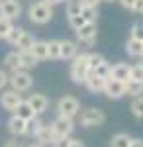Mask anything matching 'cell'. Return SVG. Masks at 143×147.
Listing matches in <instances>:
<instances>
[{"instance_id":"2","label":"cell","mask_w":143,"mask_h":147,"mask_svg":"<svg viewBox=\"0 0 143 147\" xmlns=\"http://www.w3.org/2000/svg\"><path fill=\"white\" fill-rule=\"evenodd\" d=\"M90 75V67H88V53H78L73 59L71 65V79L75 80L77 84H82Z\"/></svg>"},{"instance_id":"24","label":"cell","mask_w":143,"mask_h":147,"mask_svg":"<svg viewBox=\"0 0 143 147\" xmlns=\"http://www.w3.org/2000/svg\"><path fill=\"white\" fill-rule=\"evenodd\" d=\"M45 43H47V59H61V41L59 39H51Z\"/></svg>"},{"instance_id":"9","label":"cell","mask_w":143,"mask_h":147,"mask_svg":"<svg viewBox=\"0 0 143 147\" xmlns=\"http://www.w3.org/2000/svg\"><path fill=\"white\" fill-rule=\"evenodd\" d=\"M22 102V94L16 90H4L0 94V104H2V108L4 110H8V112H14L16 108H18V104Z\"/></svg>"},{"instance_id":"37","label":"cell","mask_w":143,"mask_h":147,"mask_svg":"<svg viewBox=\"0 0 143 147\" xmlns=\"http://www.w3.org/2000/svg\"><path fill=\"white\" fill-rule=\"evenodd\" d=\"M8 79H10V77H8V75L4 73V71H0V90L8 86Z\"/></svg>"},{"instance_id":"34","label":"cell","mask_w":143,"mask_h":147,"mask_svg":"<svg viewBox=\"0 0 143 147\" xmlns=\"http://www.w3.org/2000/svg\"><path fill=\"white\" fill-rule=\"evenodd\" d=\"M130 37L143 41V22H135V24H133V26H132V32H130Z\"/></svg>"},{"instance_id":"49","label":"cell","mask_w":143,"mask_h":147,"mask_svg":"<svg viewBox=\"0 0 143 147\" xmlns=\"http://www.w3.org/2000/svg\"><path fill=\"white\" fill-rule=\"evenodd\" d=\"M61 2H69V0H61Z\"/></svg>"},{"instance_id":"3","label":"cell","mask_w":143,"mask_h":147,"mask_svg":"<svg viewBox=\"0 0 143 147\" xmlns=\"http://www.w3.org/2000/svg\"><path fill=\"white\" fill-rule=\"evenodd\" d=\"M78 112H80V102L75 96H63V98H59V102H57V114L61 118L73 120Z\"/></svg>"},{"instance_id":"23","label":"cell","mask_w":143,"mask_h":147,"mask_svg":"<svg viewBox=\"0 0 143 147\" xmlns=\"http://www.w3.org/2000/svg\"><path fill=\"white\" fill-rule=\"evenodd\" d=\"M33 41H35V39H33V35L30 34V32H24L22 37L18 39V43H16L14 47H18V51H30L32 45H33Z\"/></svg>"},{"instance_id":"25","label":"cell","mask_w":143,"mask_h":147,"mask_svg":"<svg viewBox=\"0 0 143 147\" xmlns=\"http://www.w3.org/2000/svg\"><path fill=\"white\" fill-rule=\"evenodd\" d=\"M130 143H132V136L127 134H116L110 139V147H130Z\"/></svg>"},{"instance_id":"1","label":"cell","mask_w":143,"mask_h":147,"mask_svg":"<svg viewBox=\"0 0 143 147\" xmlns=\"http://www.w3.org/2000/svg\"><path fill=\"white\" fill-rule=\"evenodd\" d=\"M28 16H30V22L37 24V26H45V24L51 22V18H53V6H49V4H45L41 0H37V2L30 4Z\"/></svg>"},{"instance_id":"45","label":"cell","mask_w":143,"mask_h":147,"mask_svg":"<svg viewBox=\"0 0 143 147\" xmlns=\"http://www.w3.org/2000/svg\"><path fill=\"white\" fill-rule=\"evenodd\" d=\"M41 2L49 4V6H55V4H59V2H61V0H41Z\"/></svg>"},{"instance_id":"43","label":"cell","mask_w":143,"mask_h":147,"mask_svg":"<svg viewBox=\"0 0 143 147\" xmlns=\"http://www.w3.org/2000/svg\"><path fill=\"white\" fill-rule=\"evenodd\" d=\"M69 147H86L80 139H71V143H69Z\"/></svg>"},{"instance_id":"6","label":"cell","mask_w":143,"mask_h":147,"mask_svg":"<svg viewBox=\"0 0 143 147\" xmlns=\"http://www.w3.org/2000/svg\"><path fill=\"white\" fill-rule=\"evenodd\" d=\"M75 34H77V41H78V43L92 45V43L96 41V34H98V30H96V24H94V22H86L84 26H80L78 30H75Z\"/></svg>"},{"instance_id":"7","label":"cell","mask_w":143,"mask_h":147,"mask_svg":"<svg viewBox=\"0 0 143 147\" xmlns=\"http://www.w3.org/2000/svg\"><path fill=\"white\" fill-rule=\"evenodd\" d=\"M104 94L112 98V100H118L125 96V82L116 79H106V86H104Z\"/></svg>"},{"instance_id":"21","label":"cell","mask_w":143,"mask_h":147,"mask_svg":"<svg viewBox=\"0 0 143 147\" xmlns=\"http://www.w3.org/2000/svg\"><path fill=\"white\" fill-rule=\"evenodd\" d=\"M125 94L127 96H141L143 94V82H139V80H132L127 79L125 80Z\"/></svg>"},{"instance_id":"40","label":"cell","mask_w":143,"mask_h":147,"mask_svg":"<svg viewBox=\"0 0 143 147\" xmlns=\"http://www.w3.org/2000/svg\"><path fill=\"white\" fill-rule=\"evenodd\" d=\"M132 10L135 12V14H143V0H135Z\"/></svg>"},{"instance_id":"13","label":"cell","mask_w":143,"mask_h":147,"mask_svg":"<svg viewBox=\"0 0 143 147\" xmlns=\"http://www.w3.org/2000/svg\"><path fill=\"white\" fill-rule=\"evenodd\" d=\"M108 79H116V80L125 82V80L130 79V65L127 63H116V65H112Z\"/></svg>"},{"instance_id":"36","label":"cell","mask_w":143,"mask_h":147,"mask_svg":"<svg viewBox=\"0 0 143 147\" xmlns=\"http://www.w3.org/2000/svg\"><path fill=\"white\" fill-rule=\"evenodd\" d=\"M84 20H82V16H71V18H69V26H71V28H73V30H78V28H80V26H84Z\"/></svg>"},{"instance_id":"29","label":"cell","mask_w":143,"mask_h":147,"mask_svg":"<svg viewBox=\"0 0 143 147\" xmlns=\"http://www.w3.org/2000/svg\"><path fill=\"white\" fill-rule=\"evenodd\" d=\"M80 16H82V20H84V22H94V24H96V18H98V8H88V6H82Z\"/></svg>"},{"instance_id":"22","label":"cell","mask_w":143,"mask_h":147,"mask_svg":"<svg viewBox=\"0 0 143 147\" xmlns=\"http://www.w3.org/2000/svg\"><path fill=\"white\" fill-rule=\"evenodd\" d=\"M4 65L10 69L12 73H14V71H22V69H20V53H18V51L6 53V57H4Z\"/></svg>"},{"instance_id":"27","label":"cell","mask_w":143,"mask_h":147,"mask_svg":"<svg viewBox=\"0 0 143 147\" xmlns=\"http://www.w3.org/2000/svg\"><path fill=\"white\" fill-rule=\"evenodd\" d=\"M43 122H41V120H39V116H35V118H33V120H30V122H28V131H26V136H37V134H39V129H41V127H43Z\"/></svg>"},{"instance_id":"42","label":"cell","mask_w":143,"mask_h":147,"mask_svg":"<svg viewBox=\"0 0 143 147\" xmlns=\"http://www.w3.org/2000/svg\"><path fill=\"white\" fill-rule=\"evenodd\" d=\"M4 147H24V145L18 141V139H10V141H6V143H4Z\"/></svg>"},{"instance_id":"8","label":"cell","mask_w":143,"mask_h":147,"mask_svg":"<svg viewBox=\"0 0 143 147\" xmlns=\"http://www.w3.org/2000/svg\"><path fill=\"white\" fill-rule=\"evenodd\" d=\"M51 127H53V131L57 134V137L61 139V137H71L73 134V129H75V124H73V120H69V118H57L55 122H51Z\"/></svg>"},{"instance_id":"41","label":"cell","mask_w":143,"mask_h":147,"mask_svg":"<svg viewBox=\"0 0 143 147\" xmlns=\"http://www.w3.org/2000/svg\"><path fill=\"white\" fill-rule=\"evenodd\" d=\"M133 2H135V0H120V4L125 8V10H132V8H133Z\"/></svg>"},{"instance_id":"26","label":"cell","mask_w":143,"mask_h":147,"mask_svg":"<svg viewBox=\"0 0 143 147\" xmlns=\"http://www.w3.org/2000/svg\"><path fill=\"white\" fill-rule=\"evenodd\" d=\"M130 110H132V114L135 116V118L143 120V94H141V96H135V98L132 100Z\"/></svg>"},{"instance_id":"19","label":"cell","mask_w":143,"mask_h":147,"mask_svg":"<svg viewBox=\"0 0 143 147\" xmlns=\"http://www.w3.org/2000/svg\"><path fill=\"white\" fill-rule=\"evenodd\" d=\"M20 53V69L22 71H30L37 65V59L30 53V51H18Z\"/></svg>"},{"instance_id":"16","label":"cell","mask_w":143,"mask_h":147,"mask_svg":"<svg viewBox=\"0 0 143 147\" xmlns=\"http://www.w3.org/2000/svg\"><path fill=\"white\" fill-rule=\"evenodd\" d=\"M84 84H86V88H88L90 92L98 94V92H104V86H106V79H102V77H96L94 73H90V75H88V79L84 80Z\"/></svg>"},{"instance_id":"17","label":"cell","mask_w":143,"mask_h":147,"mask_svg":"<svg viewBox=\"0 0 143 147\" xmlns=\"http://www.w3.org/2000/svg\"><path fill=\"white\" fill-rule=\"evenodd\" d=\"M14 114L18 116V118H22V120H26V122H30V120H33L37 114L32 110V106L28 104V100H22L20 104H18V108L14 110Z\"/></svg>"},{"instance_id":"44","label":"cell","mask_w":143,"mask_h":147,"mask_svg":"<svg viewBox=\"0 0 143 147\" xmlns=\"http://www.w3.org/2000/svg\"><path fill=\"white\" fill-rule=\"evenodd\" d=\"M130 147H143V139H135V137H132Z\"/></svg>"},{"instance_id":"47","label":"cell","mask_w":143,"mask_h":147,"mask_svg":"<svg viewBox=\"0 0 143 147\" xmlns=\"http://www.w3.org/2000/svg\"><path fill=\"white\" fill-rule=\"evenodd\" d=\"M4 2H10V0H0V4H4Z\"/></svg>"},{"instance_id":"12","label":"cell","mask_w":143,"mask_h":147,"mask_svg":"<svg viewBox=\"0 0 143 147\" xmlns=\"http://www.w3.org/2000/svg\"><path fill=\"white\" fill-rule=\"evenodd\" d=\"M8 131H10L14 137L26 136V131H28V122L22 120V118H18V116L14 114L10 120H8Z\"/></svg>"},{"instance_id":"32","label":"cell","mask_w":143,"mask_h":147,"mask_svg":"<svg viewBox=\"0 0 143 147\" xmlns=\"http://www.w3.org/2000/svg\"><path fill=\"white\" fill-rule=\"evenodd\" d=\"M110 63H108V61H104V63H100L98 67L94 69V71H92V73H94V75H96V77H102V79H108V77H110Z\"/></svg>"},{"instance_id":"10","label":"cell","mask_w":143,"mask_h":147,"mask_svg":"<svg viewBox=\"0 0 143 147\" xmlns=\"http://www.w3.org/2000/svg\"><path fill=\"white\" fill-rule=\"evenodd\" d=\"M0 16H2V18H8V20H16V18H20V16H22L20 0H10V2L0 4Z\"/></svg>"},{"instance_id":"18","label":"cell","mask_w":143,"mask_h":147,"mask_svg":"<svg viewBox=\"0 0 143 147\" xmlns=\"http://www.w3.org/2000/svg\"><path fill=\"white\" fill-rule=\"evenodd\" d=\"M125 51L130 57H143V41L130 37L127 43H125Z\"/></svg>"},{"instance_id":"48","label":"cell","mask_w":143,"mask_h":147,"mask_svg":"<svg viewBox=\"0 0 143 147\" xmlns=\"http://www.w3.org/2000/svg\"><path fill=\"white\" fill-rule=\"evenodd\" d=\"M102 2H114V0H102Z\"/></svg>"},{"instance_id":"28","label":"cell","mask_w":143,"mask_h":147,"mask_svg":"<svg viewBox=\"0 0 143 147\" xmlns=\"http://www.w3.org/2000/svg\"><path fill=\"white\" fill-rule=\"evenodd\" d=\"M80 10H82L80 0H69V2H67V18H71V16H80Z\"/></svg>"},{"instance_id":"4","label":"cell","mask_w":143,"mask_h":147,"mask_svg":"<svg viewBox=\"0 0 143 147\" xmlns=\"http://www.w3.org/2000/svg\"><path fill=\"white\" fill-rule=\"evenodd\" d=\"M8 84L12 86V90L26 92V90L32 88L33 79H32V75H30L28 71H14L10 75V79H8Z\"/></svg>"},{"instance_id":"15","label":"cell","mask_w":143,"mask_h":147,"mask_svg":"<svg viewBox=\"0 0 143 147\" xmlns=\"http://www.w3.org/2000/svg\"><path fill=\"white\" fill-rule=\"evenodd\" d=\"M78 55V43L75 41H61V59H65V61H73L75 57Z\"/></svg>"},{"instance_id":"46","label":"cell","mask_w":143,"mask_h":147,"mask_svg":"<svg viewBox=\"0 0 143 147\" xmlns=\"http://www.w3.org/2000/svg\"><path fill=\"white\" fill-rule=\"evenodd\" d=\"M28 147H45V145H41V143H30Z\"/></svg>"},{"instance_id":"30","label":"cell","mask_w":143,"mask_h":147,"mask_svg":"<svg viewBox=\"0 0 143 147\" xmlns=\"http://www.w3.org/2000/svg\"><path fill=\"white\" fill-rule=\"evenodd\" d=\"M24 32H26L24 28H12V30H10V34L6 35L4 39H6V41H8L10 45H16V43H18V39L22 37V34H24Z\"/></svg>"},{"instance_id":"39","label":"cell","mask_w":143,"mask_h":147,"mask_svg":"<svg viewBox=\"0 0 143 147\" xmlns=\"http://www.w3.org/2000/svg\"><path fill=\"white\" fill-rule=\"evenodd\" d=\"M69 143H71V137H61L59 141L53 143V147H69Z\"/></svg>"},{"instance_id":"5","label":"cell","mask_w":143,"mask_h":147,"mask_svg":"<svg viewBox=\"0 0 143 147\" xmlns=\"http://www.w3.org/2000/svg\"><path fill=\"white\" fill-rule=\"evenodd\" d=\"M106 122V114L100 108H86L80 112V124L84 127H98Z\"/></svg>"},{"instance_id":"35","label":"cell","mask_w":143,"mask_h":147,"mask_svg":"<svg viewBox=\"0 0 143 147\" xmlns=\"http://www.w3.org/2000/svg\"><path fill=\"white\" fill-rule=\"evenodd\" d=\"M12 28H14V26H12V20L2 18V16H0V37H6V35L10 34Z\"/></svg>"},{"instance_id":"14","label":"cell","mask_w":143,"mask_h":147,"mask_svg":"<svg viewBox=\"0 0 143 147\" xmlns=\"http://www.w3.org/2000/svg\"><path fill=\"white\" fill-rule=\"evenodd\" d=\"M35 137H37V143H41V145H53L55 141H59V137H57L51 125H43Z\"/></svg>"},{"instance_id":"31","label":"cell","mask_w":143,"mask_h":147,"mask_svg":"<svg viewBox=\"0 0 143 147\" xmlns=\"http://www.w3.org/2000/svg\"><path fill=\"white\" fill-rule=\"evenodd\" d=\"M130 79L143 82V63H137V65H132L130 67Z\"/></svg>"},{"instance_id":"38","label":"cell","mask_w":143,"mask_h":147,"mask_svg":"<svg viewBox=\"0 0 143 147\" xmlns=\"http://www.w3.org/2000/svg\"><path fill=\"white\" fill-rule=\"evenodd\" d=\"M102 0H80L82 6H88V8H98V4Z\"/></svg>"},{"instance_id":"33","label":"cell","mask_w":143,"mask_h":147,"mask_svg":"<svg viewBox=\"0 0 143 147\" xmlns=\"http://www.w3.org/2000/svg\"><path fill=\"white\" fill-rule=\"evenodd\" d=\"M104 61H106V59H104V55H100V53H88V67H90V73L98 67L100 63H104Z\"/></svg>"},{"instance_id":"20","label":"cell","mask_w":143,"mask_h":147,"mask_svg":"<svg viewBox=\"0 0 143 147\" xmlns=\"http://www.w3.org/2000/svg\"><path fill=\"white\" fill-rule=\"evenodd\" d=\"M30 53H32L37 61H43V59H47V43L45 41H33L32 49H30Z\"/></svg>"},{"instance_id":"11","label":"cell","mask_w":143,"mask_h":147,"mask_svg":"<svg viewBox=\"0 0 143 147\" xmlns=\"http://www.w3.org/2000/svg\"><path fill=\"white\" fill-rule=\"evenodd\" d=\"M28 104L32 106L33 112L39 116V114H43L45 110H47V106H49V100H47V96H45V94L33 92V94H30V98H28Z\"/></svg>"}]
</instances>
